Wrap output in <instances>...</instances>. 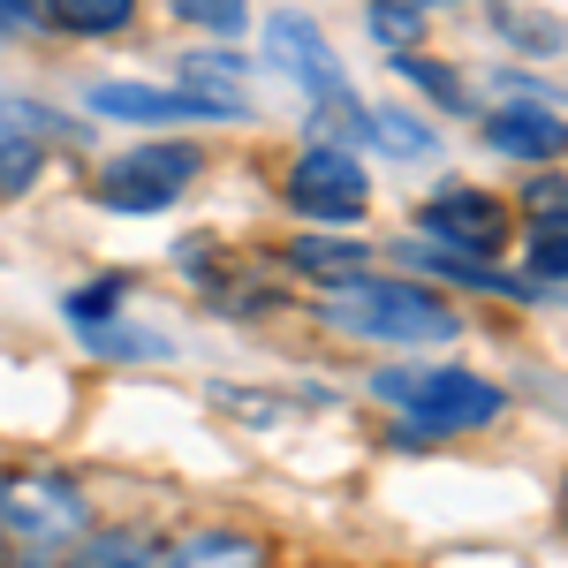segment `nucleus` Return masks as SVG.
<instances>
[{
    "mask_svg": "<svg viewBox=\"0 0 568 568\" xmlns=\"http://www.w3.org/2000/svg\"><path fill=\"white\" fill-rule=\"evenodd\" d=\"M326 326L356 334V342H387V349H433L463 334V311L447 304L425 281H402V273H349L326 288Z\"/></svg>",
    "mask_w": 568,
    "mask_h": 568,
    "instance_id": "nucleus-1",
    "label": "nucleus"
},
{
    "mask_svg": "<svg viewBox=\"0 0 568 568\" xmlns=\"http://www.w3.org/2000/svg\"><path fill=\"white\" fill-rule=\"evenodd\" d=\"M372 394L402 409V425L425 439H447V433H485V425H500V409H508V394L493 387L485 372H463V364H387Z\"/></svg>",
    "mask_w": 568,
    "mask_h": 568,
    "instance_id": "nucleus-2",
    "label": "nucleus"
},
{
    "mask_svg": "<svg viewBox=\"0 0 568 568\" xmlns=\"http://www.w3.org/2000/svg\"><path fill=\"white\" fill-rule=\"evenodd\" d=\"M91 530L84 485L61 478V470H23V478H0V538L23 554V561H61L77 538Z\"/></svg>",
    "mask_w": 568,
    "mask_h": 568,
    "instance_id": "nucleus-3",
    "label": "nucleus"
},
{
    "mask_svg": "<svg viewBox=\"0 0 568 568\" xmlns=\"http://www.w3.org/2000/svg\"><path fill=\"white\" fill-rule=\"evenodd\" d=\"M288 213L311 220V227H356L364 205H372V175L342 136H311L304 152L288 160V182H281Z\"/></svg>",
    "mask_w": 568,
    "mask_h": 568,
    "instance_id": "nucleus-4",
    "label": "nucleus"
},
{
    "mask_svg": "<svg viewBox=\"0 0 568 568\" xmlns=\"http://www.w3.org/2000/svg\"><path fill=\"white\" fill-rule=\"evenodd\" d=\"M84 106L99 122H136V130H213V122H251L243 99L227 91H175V84H136V77H106L84 91Z\"/></svg>",
    "mask_w": 568,
    "mask_h": 568,
    "instance_id": "nucleus-5",
    "label": "nucleus"
},
{
    "mask_svg": "<svg viewBox=\"0 0 568 568\" xmlns=\"http://www.w3.org/2000/svg\"><path fill=\"white\" fill-rule=\"evenodd\" d=\"M197 175H205V152L197 144H130V152H114L91 175V205H106V213H160Z\"/></svg>",
    "mask_w": 568,
    "mask_h": 568,
    "instance_id": "nucleus-6",
    "label": "nucleus"
},
{
    "mask_svg": "<svg viewBox=\"0 0 568 568\" xmlns=\"http://www.w3.org/2000/svg\"><path fill=\"white\" fill-rule=\"evenodd\" d=\"M417 235L433 251H447V258H493L508 243V205L493 190H478V182H447V190H433L417 205Z\"/></svg>",
    "mask_w": 568,
    "mask_h": 568,
    "instance_id": "nucleus-7",
    "label": "nucleus"
},
{
    "mask_svg": "<svg viewBox=\"0 0 568 568\" xmlns=\"http://www.w3.org/2000/svg\"><path fill=\"white\" fill-rule=\"evenodd\" d=\"M265 61H273L288 84H304L311 99H326V106H349V69H342L334 39L311 23L304 8H281V16H265Z\"/></svg>",
    "mask_w": 568,
    "mask_h": 568,
    "instance_id": "nucleus-8",
    "label": "nucleus"
},
{
    "mask_svg": "<svg viewBox=\"0 0 568 568\" xmlns=\"http://www.w3.org/2000/svg\"><path fill=\"white\" fill-rule=\"evenodd\" d=\"M478 136H485V152L524 160V168H554V160H568V114H561V106H546L530 77H524V91H516L508 106L485 114Z\"/></svg>",
    "mask_w": 568,
    "mask_h": 568,
    "instance_id": "nucleus-9",
    "label": "nucleus"
},
{
    "mask_svg": "<svg viewBox=\"0 0 568 568\" xmlns=\"http://www.w3.org/2000/svg\"><path fill=\"white\" fill-rule=\"evenodd\" d=\"M160 568H265V538L251 530H190L160 546Z\"/></svg>",
    "mask_w": 568,
    "mask_h": 568,
    "instance_id": "nucleus-10",
    "label": "nucleus"
},
{
    "mask_svg": "<svg viewBox=\"0 0 568 568\" xmlns=\"http://www.w3.org/2000/svg\"><path fill=\"white\" fill-rule=\"evenodd\" d=\"M53 568H160V546L144 530H84Z\"/></svg>",
    "mask_w": 568,
    "mask_h": 568,
    "instance_id": "nucleus-11",
    "label": "nucleus"
},
{
    "mask_svg": "<svg viewBox=\"0 0 568 568\" xmlns=\"http://www.w3.org/2000/svg\"><path fill=\"white\" fill-rule=\"evenodd\" d=\"M45 31H69V39H114L136 23V0H39Z\"/></svg>",
    "mask_w": 568,
    "mask_h": 568,
    "instance_id": "nucleus-12",
    "label": "nucleus"
},
{
    "mask_svg": "<svg viewBox=\"0 0 568 568\" xmlns=\"http://www.w3.org/2000/svg\"><path fill=\"white\" fill-rule=\"evenodd\" d=\"M288 265L334 288V281H349V273H364V243H349L342 227H334V235H296V243H288Z\"/></svg>",
    "mask_w": 568,
    "mask_h": 568,
    "instance_id": "nucleus-13",
    "label": "nucleus"
},
{
    "mask_svg": "<svg viewBox=\"0 0 568 568\" xmlns=\"http://www.w3.org/2000/svg\"><path fill=\"white\" fill-rule=\"evenodd\" d=\"M524 258H530V281H568V197H561V205H538V213H530Z\"/></svg>",
    "mask_w": 568,
    "mask_h": 568,
    "instance_id": "nucleus-14",
    "label": "nucleus"
},
{
    "mask_svg": "<svg viewBox=\"0 0 568 568\" xmlns=\"http://www.w3.org/2000/svg\"><path fill=\"white\" fill-rule=\"evenodd\" d=\"M39 175H45V144L31 130H16V122H0V205L23 197Z\"/></svg>",
    "mask_w": 568,
    "mask_h": 568,
    "instance_id": "nucleus-15",
    "label": "nucleus"
},
{
    "mask_svg": "<svg viewBox=\"0 0 568 568\" xmlns=\"http://www.w3.org/2000/svg\"><path fill=\"white\" fill-rule=\"evenodd\" d=\"M364 130L379 136L394 160H425V152H433V130H425L417 114H402V106H364Z\"/></svg>",
    "mask_w": 568,
    "mask_h": 568,
    "instance_id": "nucleus-16",
    "label": "nucleus"
},
{
    "mask_svg": "<svg viewBox=\"0 0 568 568\" xmlns=\"http://www.w3.org/2000/svg\"><path fill=\"white\" fill-rule=\"evenodd\" d=\"M364 23L387 53H417V39H425V8H409V0H372Z\"/></svg>",
    "mask_w": 568,
    "mask_h": 568,
    "instance_id": "nucleus-17",
    "label": "nucleus"
},
{
    "mask_svg": "<svg viewBox=\"0 0 568 568\" xmlns=\"http://www.w3.org/2000/svg\"><path fill=\"white\" fill-rule=\"evenodd\" d=\"M77 334H84V349H99V356H168V334H130L122 311L99 318V326H77Z\"/></svg>",
    "mask_w": 568,
    "mask_h": 568,
    "instance_id": "nucleus-18",
    "label": "nucleus"
},
{
    "mask_svg": "<svg viewBox=\"0 0 568 568\" xmlns=\"http://www.w3.org/2000/svg\"><path fill=\"white\" fill-rule=\"evenodd\" d=\"M168 8H175L182 23H197V31H205V39H243V23H251V0H168Z\"/></svg>",
    "mask_w": 568,
    "mask_h": 568,
    "instance_id": "nucleus-19",
    "label": "nucleus"
},
{
    "mask_svg": "<svg viewBox=\"0 0 568 568\" xmlns=\"http://www.w3.org/2000/svg\"><path fill=\"white\" fill-rule=\"evenodd\" d=\"M394 77H402V84H417L425 99H439V106H463V99H470L463 77H455L447 61H425V53H394Z\"/></svg>",
    "mask_w": 568,
    "mask_h": 568,
    "instance_id": "nucleus-20",
    "label": "nucleus"
},
{
    "mask_svg": "<svg viewBox=\"0 0 568 568\" xmlns=\"http://www.w3.org/2000/svg\"><path fill=\"white\" fill-rule=\"evenodd\" d=\"M114 304H122V281H91V288L69 296V318L77 326H99V318H114Z\"/></svg>",
    "mask_w": 568,
    "mask_h": 568,
    "instance_id": "nucleus-21",
    "label": "nucleus"
},
{
    "mask_svg": "<svg viewBox=\"0 0 568 568\" xmlns=\"http://www.w3.org/2000/svg\"><path fill=\"white\" fill-rule=\"evenodd\" d=\"M182 77H190V84H235V77H243V61H235V53H227V45H205V53H190V61H182Z\"/></svg>",
    "mask_w": 568,
    "mask_h": 568,
    "instance_id": "nucleus-22",
    "label": "nucleus"
},
{
    "mask_svg": "<svg viewBox=\"0 0 568 568\" xmlns=\"http://www.w3.org/2000/svg\"><path fill=\"white\" fill-rule=\"evenodd\" d=\"M508 39H516V45H538V53H561L568 31H554L546 16H508Z\"/></svg>",
    "mask_w": 568,
    "mask_h": 568,
    "instance_id": "nucleus-23",
    "label": "nucleus"
},
{
    "mask_svg": "<svg viewBox=\"0 0 568 568\" xmlns=\"http://www.w3.org/2000/svg\"><path fill=\"white\" fill-rule=\"evenodd\" d=\"M39 0H0V39H23V31H39Z\"/></svg>",
    "mask_w": 568,
    "mask_h": 568,
    "instance_id": "nucleus-24",
    "label": "nucleus"
},
{
    "mask_svg": "<svg viewBox=\"0 0 568 568\" xmlns=\"http://www.w3.org/2000/svg\"><path fill=\"white\" fill-rule=\"evenodd\" d=\"M409 8H463V0H409Z\"/></svg>",
    "mask_w": 568,
    "mask_h": 568,
    "instance_id": "nucleus-25",
    "label": "nucleus"
},
{
    "mask_svg": "<svg viewBox=\"0 0 568 568\" xmlns=\"http://www.w3.org/2000/svg\"><path fill=\"white\" fill-rule=\"evenodd\" d=\"M561 508H568V478H561Z\"/></svg>",
    "mask_w": 568,
    "mask_h": 568,
    "instance_id": "nucleus-26",
    "label": "nucleus"
}]
</instances>
